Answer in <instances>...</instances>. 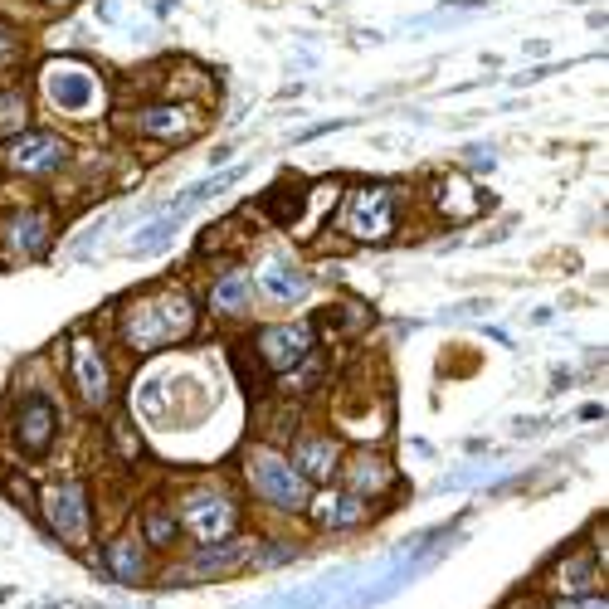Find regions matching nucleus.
<instances>
[{
  "label": "nucleus",
  "instance_id": "obj_1",
  "mask_svg": "<svg viewBox=\"0 0 609 609\" xmlns=\"http://www.w3.org/2000/svg\"><path fill=\"white\" fill-rule=\"evenodd\" d=\"M191 322H195V312H191L186 293H147V298H137V303L127 307L122 332H127L132 351H156V346L186 337Z\"/></svg>",
  "mask_w": 609,
  "mask_h": 609
},
{
  "label": "nucleus",
  "instance_id": "obj_2",
  "mask_svg": "<svg viewBox=\"0 0 609 609\" xmlns=\"http://www.w3.org/2000/svg\"><path fill=\"white\" fill-rule=\"evenodd\" d=\"M249 483H254L273 507H288V512L307 507V478L288 463V458L273 454V449H259V454L249 458Z\"/></svg>",
  "mask_w": 609,
  "mask_h": 609
},
{
  "label": "nucleus",
  "instance_id": "obj_3",
  "mask_svg": "<svg viewBox=\"0 0 609 609\" xmlns=\"http://www.w3.org/2000/svg\"><path fill=\"white\" fill-rule=\"evenodd\" d=\"M181 517H186V527L195 532V541H205V546H225L229 536L239 532V507L225 493H210V488L186 493Z\"/></svg>",
  "mask_w": 609,
  "mask_h": 609
},
{
  "label": "nucleus",
  "instance_id": "obj_4",
  "mask_svg": "<svg viewBox=\"0 0 609 609\" xmlns=\"http://www.w3.org/2000/svg\"><path fill=\"white\" fill-rule=\"evenodd\" d=\"M342 225H346V234H356V239H366V244L385 239V234L395 229V191H390V186H366V191H356L346 200Z\"/></svg>",
  "mask_w": 609,
  "mask_h": 609
},
{
  "label": "nucleus",
  "instance_id": "obj_5",
  "mask_svg": "<svg viewBox=\"0 0 609 609\" xmlns=\"http://www.w3.org/2000/svg\"><path fill=\"white\" fill-rule=\"evenodd\" d=\"M44 517H49V527L59 532V541L78 546V541L88 536V522H93V512H88V493H83L78 483L44 488Z\"/></svg>",
  "mask_w": 609,
  "mask_h": 609
},
{
  "label": "nucleus",
  "instance_id": "obj_6",
  "mask_svg": "<svg viewBox=\"0 0 609 609\" xmlns=\"http://www.w3.org/2000/svg\"><path fill=\"white\" fill-rule=\"evenodd\" d=\"M44 93H49V103H59L64 113H88V108L103 103V83L88 74V69H78V64H54V69L44 74Z\"/></svg>",
  "mask_w": 609,
  "mask_h": 609
},
{
  "label": "nucleus",
  "instance_id": "obj_7",
  "mask_svg": "<svg viewBox=\"0 0 609 609\" xmlns=\"http://www.w3.org/2000/svg\"><path fill=\"white\" fill-rule=\"evenodd\" d=\"M59 429V410L49 395H25V405L15 410V444L25 449V458H44V449L54 444Z\"/></svg>",
  "mask_w": 609,
  "mask_h": 609
},
{
  "label": "nucleus",
  "instance_id": "obj_8",
  "mask_svg": "<svg viewBox=\"0 0 609 609\" xmlns=\"http://www.w3.org/2000/svg\"><path fill=\"white\" fill-rule=\"evenodd\" d=\"M64 161H69V147H64V137H54V132L15 137V147H10V166L25 171V176H44V171H54V166H64Z\"/></svg>",
  "mask_w": 609,
  "mask_h": 609
},
{
  "label": "nucleus",
  "instance_id": "obj_9",
  "mask_svg": "<svg viewBox=\"0 0 609 609\" xmlns=\"http://www.w3.org/2000/svg\"><path fill=\"white\" fill-rule=\"evenodd\" d=\"M74 381H78V395L88 405H108V361H103V351L88 342V337L74 342Z\"/></svg>",
  "mask_w": 609,
  "mask_h": 609
},
{
  "label": "nucleus",
  "instance_id": "obj_10",
  "mask_svg": "<svg viewBox=\"0 0 609 609\" xmlns=\"http://www.w3.org/2000/svg\"><path fill=\"white\" fill-rule=\"evenodd\" d=\"M307 346H312V327L307 322H293V327H268L259 337V351L273 371H288L293 361H303Z\"/></svg>",
  "mask_w": 609,
  "mask_h": 609
},
{
  "label": "nucleus",
  "instance_id": "obj_11",
  "mask_svg": "<svg viewBox=\"0 0 609 609\" xmlns=\"http://www.w3.org/2000/svg\"><path fill=\"white\" fill-rule=\"evenodd\" d=\"M312 517H317V527H327V532H346V527H356V522L366 517V502L356 493H346V488H332V493H322L312 502Z\"/></svg>",
  "mask_w": 609,
  "mask_h": 609
},
{
  "label": "nucleus",
  "instance_id": "obj_12",
  "mask_svg": "<svg viewBox=\"0 0 609 609\" xmlns=\"http://www.w3.org/2000/svg\"><path fill=\"white\" fill-rule=\"evenodd\" d=\"M259 288H264L273 303H303L307 298V273L288 259H268L259 268Z\"/></svg>",
  "mask_w": 609,
  "mask_h": 609
},
{
  "label": "nucleus",
  "instance_id": "obj_13",
  "mask_svg": "<svg viewBox=\"0 0 609 609\" xmlns=\"http://www.w3.org/2000/svg\"><path fill=\"white\" fill-rule=\"evenodd\" d=\"M191 205H195V200H191V191H186L176 205H171V210H166V215H161V220H156V225H147L137 239H132V254H147V249H161L166 239H176V234H181V220H186V210H191Z\"/></svg>",
  "mask_w": 609,
  "mask_h": 609
},
{
  "label": "nucleus",
  "instance_id": "obj_14",
  "mask_svg": "<svg viewBox=\"0 0 609 609\" xmlns=\"http://www.w3.org/2000/svg\"><path fill=\"white\" fill-rule=\"evenodd\" d=\"M600 585H605V571L595 561H585V556L556 566V590H566V595H595Z\"/></svg>",
  "mask_w": 609,
  "mask_h": 609
},
{
  "label": "nucleus",
  "instance_id": "obj_15",
  "mask_svg": "<svg viewBox=\"0 0 609 609\" xmlns=\"http://www.w3.org/2000/svg\"><path fill=\"white\" fill-rule=\"evenodd\" d=\"M337 444H327V439H303L298 444V473H307V478H332L337 473Z\"/></svg>",
  "mask_w": 609,
  "mask_h": 609
},
{
  "label": "nucleus",
  "instance_id": "obj_16",
  "mask_svg": "<svg viewBox=\"0 0 609 609\" xmlns=\"http://www.w3.org/2000/svg\"><path fill=\"white\" fill-rule=\"evenodd\" d=\"M108 571H113V580H122V585L142 580V546H137L132 536H117L113 546H108Z\"/></svg>",
  "mask_w": 609,
  "mask_h": 609
},
{
  "label": "nucleus",
  "instance_id": "obj_17",
  "mask_svg": "<svg viewBox=\"0 0 609 609\" xmlns=\"http://www.w3.org/2000/svg\"><path fill=\"white\" fill-rule=\"evenodd\" d=\"M210 298H215L220 312H244V307L254 303V278H249V273H225V278L215 283Z\"/></svg>",
  "mask_w": 609,
  "mask_h": 609
},
{
  "label": "nucleus",
  "instance_id": "obj_18",
  "mask_svg": "<svg viewBox=\"0 0 609 609\" xmlns=\"http://www.w3.org/2000/svg\"><path fill=\"white\" fill-rule=\"evenodd\" d=\"M137 127L147 132V137H186L195 122L181 108H147V113L137 117Z\"/></svg>",
  "mask_w": 609,
  "mask_h": 609
},
{
  "label": "nucleus",
  "instance_id": "obj_19",
  "mask_svg": "<svg viewBox=\"0 0 609 609\" xmlns=\"http://www.w3.org/2000/svg\"><path fill=\"white\" fill-rule=\"evenodd\" d=\"M303 195H307V181H298V176H283L273 191H268V210H278V220L288 225V220H298V210H303Z\"/></svg>",
  "mask_w": 609,
  "mask_h": 609
},
{
  "label": "nucleus",
  "instance_id": "obj_20",
  "mask_svg": "<svg viewBox=\"0 0 609 609\" xmlns=\"http://www.w3.org/2000/svg\"><path fill=\"white\" fill-rule=\"evenodd\" d=\"M351 483H356V488H351V493L361 497H371V493H385V483H390V468H385L381 458L376 454H366V458H356V468H351Z\"/></svg>",
  "mask_w": 609,
  "mask_h": 609
},
{
  "label": "nucleus",
  "instance_id": "obj_21",
  "mask_svg": "<svg viewBox=\"0 0 609 609\" xmlns=\"http://www.w3.org/2000/svg\"><path fill=\"white\" fill-rule=\"evenodd\" d=\"M44 215H20L15 225H10V244L20 249V254H39L44 249Z\"/></svg>",
  "mask_w": 609,
  "mask_h": 609
},
{
  "label": "nucleus",
  "instance_id": "obj_22",
  "mask_svg": "<svg viewBox=\"0 0 609 609\" xmlns=\"http://www.w3.org/2000/svg\"><path fill=\"white\" fill-rule=\"evenodd\" d=\"M147 541H152V546H171V541H176V517H171L166 507H152V512H147Z\"/></svg>",
  "mask_w": 609,
  "mask_h": 609
},
{
  "label": "nucleus",
  "instance_id": "obj_23",
  "mask_svg": "<svg viewBox=\"0 0 609 609\" xmlns=\"http://www.w3.org/2000/svg\"><path fill=\"white\" fill-rule=\"evenodd\" d=\"M15 127H25V103H20L15 88H0V137L15 132Z\"/></svg>",
  "mask_w": 609,
  "mask_h": 609
},
{
  "label": "nucleus",
  "instance_id": "obj_24",
  "mask_svg": "<svg viewBox=\"0 0 609 609\" xmlns=\"http://www.w3.org/2000/svg\"><path fill=\"white\" fill-rule=\"evenodd\" d=\"M468 312H488V298H473V303L449 307V317H468Z\"/></svg>",
  "mask_w": 609,
  "mask_h": 609
},
{
  "label": "nucleus",
  "instance_id": "obj_25",
  "mask_svg": "<svg viewBox=\"0 0 609 609\" xmlns=\"http://www.w3.org/2000/svg\"><path fill=\"white\" fill-rule=\"evenodd\" d=\"M556 609H605V595H600V600H595V595H585L580 605H556Z\"/></svg>",
  "mask_w": 609,
  "mask_h": 609
},
{
  "label": "nucleus",
  "instance_id": "obj_26",
  "mask_svg": "<svg viewBox=\"0 0 609 609\" xmlns=\"http://www.w3.org/2000/svg\"><path fill=\"white\" fill-rule=\"evenodd\" d=\"M5 49H10V39H5V30H0V54H5Z\"/></svg>",
  "mask_w": 609,
  "mask_h": 609
}]
</instances>
